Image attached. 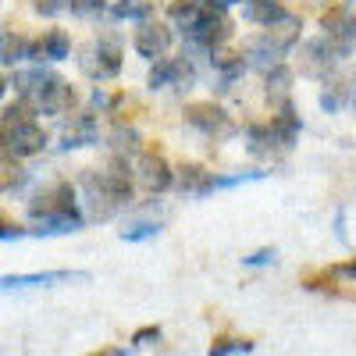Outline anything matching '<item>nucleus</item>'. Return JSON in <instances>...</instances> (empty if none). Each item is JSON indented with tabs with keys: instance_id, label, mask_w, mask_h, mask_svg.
<instances>
[{
	"instance_id": "f257e3e1",
	"label": "nucleus",
	"mask_w": 356,
	"mask_h": 356,
	"mask_svg": "<svg viewBox=\"0 0 356 356\" xmlns=\"http://www.w3.org/2000/svg\"><path fill=\"white\" fill-rule=\"evenodd\" d=\"M29 218L36 221V235H68V232H79L82 228V211L75 203V189L72 182H57L43 193L33 196L29 203Z\"/></svg>"
},
{
	"instance_id": "f03ea898",
	"label": "nucleus",
	"mask_w": 356,
	"mask_h": 356,
	"mask_svg": "<svg viewBox=\"0 0 356 356\" xmlns=\"http://www.w3.org/2000/svg\"><path fill=\"white\" fill-rule=\"evenodd\" d=\"M171 18L196 47H207V50H218L232 36V18L225 15V4H211V0H200L193 8H182Z\"/></svg>"
},
{
	"instance_id": "7ed1b4c3",
	"label": "nucleus",
	"mask_w": 356,
	"mask_h": 356,
	"mask_svg": "<svg viewBox=\"0 0 356 356\" xmlns=\"http://www.w3.org/2000/svg\"><path fill=\"white\" fill-rule=\"evenodd\" d=\"M47 146V132L36 125L33 114H15V118H0V150L11 161L22 157H36Z\"/></svg>"
},
{
	"instance_id": "20e7f679",
	"label": "nucleus",
	"mask_w": 356,
	"mask_h": 356,
	"mask_svg": "<svg viewBox=\"0 0 356 356\" xmlns=\"http://www.w3.org/2000/svg\"><path fill=\"white\" fill-rule=\"evenodd\" d=\"M79 68L93 82H111V79L122 75V47L107 36H100V40H93L89 47L79 50Z\"/></svg>"
},
{
	"instance_id": "39448f33",
	"label": "nucleus",
	"mask_w": 356,
	"mask_h": 356,
	"mask_svg": "<svg viewBox=\"0 0 356 356\" xmlns=\"http://www.w3.org/2000/svg\"><path fill=\"white\" fill-rule=\"evenodd\" d=\"M342 57H346V54H342L339 40H335L332 33H324V36L307 40V43L300 47V72H303L307 79H328V75H335V68H339Z\"/></svg>"
},
{
	"instance_id": "423d86ee",
	"label": "nucleus",
	"mask_w": 356,
	"mask_h": 356,
	"mask_svg": "<svg viewBox=\"0 0 356 356\" xmlns=\"http://www.w3.org/2000/svg\"><path fill=\"white\" fill-rule=\"evenodd\" d=\"M186 122H189L196 132H203L207 139H214V143H225V139H232L235 132H239V125L232 122L228 111H221L218 104H207V100L186 107Z\"/></svg>"
},
{
	"instance_id": "0eeeda50",
	"label": "nucleus",
	"mask_w": 356,
	"mask_h": 356,
	"mask_svg": "<svg viewBox=\"0 0 356 356\" xmlns=\"http://www.w3.org/2000/svg\"><path fill=\"white\" fill-rule=\"evenodd\" d=\"M79 182H82V189H86V203H89V211H93V218H111V214L122 211V207H129L122 196L111 189V182L104 178V171H86Z\"/></svg>"
},
{
	"instance_id": "6e6552de",
	"label": "nucleus",
	"mask_w": 356,
	"mask_h": 356,
	"mask_svg": "<svg viewBox=\"0 0 356 356\" xmlns=\"http://www.w3.org/2000/svg\"><path fill=\"white\" fill-rule=\"evenodd\" d=\"M136 182H139L146 193H164V189H171V186H175V171H171L168 157L157 154V150H143L139 161H136Z\"/></svg>"
},
{
	"instance_id": "1a4fd4ad",
	"label": "nucleus",
	"mask_w": 356,
	"mask_h": 356,
	"mask_svg": "<svg viewBox=\"0 0 356 356\" xmlns=\"http://www.w3.org/2000/svg\"><path fill=\"white\" fill-rule=\"evenodd\" d=\"M193 79H196V68H193V61L182 54V57H157V65L150 68V89H168V86H175V89H182V86H193Z\"/></svg>"
},
{
	"instance_id": "9d476101",
	"label": "nucleus",
	"mask_w": 356,
	"mask_h": 356,
	"mask_svg": "<svg viewBox=\"0 0 356 356\" xmlns=\"http://www.w3.org/2000/svg\"><path fill=\"white\" fill-rule=\"evenodd\" d=\"M171 29L164 25V22H154V18H143L139 22V29H136V40H132V47H136V54L139 57H146V61H157V57H164L168 50H171Z\"/></svg>"
},
{
	"instance_id": "9b49d317",
	"label": "nucleus",
	"mask_w": 356,
	"mask_h": 356,
	"mask_svg": "<svg viewBox=\"0 0 356 356\" xmlns=\"http://www.w3.org/2000/svg\"><path fill=\"white\" fill-rule=\"evenodd\" d=\"M100 143V122L93 111H79L72 114V122L61 129V146L65 150H82V146H97Z\"/></svg>"
},
{
	"instance_id": "f8f14e48",
	"label": "nucleus",
	"mask_w": 356,
	"mask_h": 356,
	"mask_svg": "<svg viewBox=\"0 0 356 356\" xmlns=\"http://www.w3.org/2000/svg\"><path fill=\"white\" fill-rule=\"evenodd\" d=\"M285 54H289V47H285V43H282L275 33H264V36H253V40H246L243 61H246V68H260V72H267L271 65H278Z\"/></svg>"
},
{
	"instance_id": "ddd939ff",
	"label": "nucleus",
	"mask_w": 356,
	"mask_h": 356,
	"mask_svg": "<svg viewBox=\"0 0 356 356\" xmlns=\"http://www.w3.org/2000/svg\"><path fill=\"white\" fill-rule=\"evenodd\" d=\"M75 100H79V97H75V89H72L61 75H57V79H54V82H50L43 93H40L33 104H29V107H33L36 114H68V111L75 107Z\"/></svg>"
},
{
	"instance_id": "4468645a",
	"label": "nucleus",
	"mask_w": 356,
	"mask_h": 356,
	"mask_svg": "<svg viewBox=\"0 0 356 356\" xmlns=\"http://www.w3.org/2000/svg\"><path fill=\"white\" fill-rule=\"evenodd\" d=\"M68 54H72V40L65 29H50V33L29 43V57H36V61H65Z\"/></svg>"
},
{
	"instance_id": "2eb2a0df",
	"label": "nucleus",
	"mask_w": 356,
	"mask_h": 356,
	"mask_svg": "<svg viewBox=\"0 0 356 356\" xmlns=\"http://www.w3.org/2000/svg\"><path fill=\"white\" fill-rule=\"evenodd\" d=\"M246 143H250V154L260 157V161H278L282 154H289L271 125H250L246 129Z\"/></svg>"
},
{
	"instance_id": "dca6fc26",
	"label": "nucleus",
	"mask_w": 356,
	"mask_h": 356,
	"mask_svg": "<svg viewBox=\"0 0 356 356\" xmlns=\"http://www.w3.org/2000/svg\"><path fill=\"white\" fill-rule=\"evenodd\" d=\"M271 129H275V136L282 139V146L285 150H292V143L300 139V114H296V107H292V100L285 97L282 104H278V114L271 118Z\"/></svg>"
},
{
	"instance_id": "f3484780",
	"label": "nucleus",
	"mask_w": 356,
	"mask_h": 356,
	"mask_svg": "<svg viewBox=\"0 0 356 356\" xmlns=\"http://www.w3.org/2000/svg\"><path fill=\"white\" fill-rule=\"evenodd\" d=\"M54 79H57V72H50V68H29V72H18L15 75V89H18V97L25 104H33Z\"/></svg>"
},
{
	"instance_id": "a211bd4d",
	"label": "nucleus",
	"mask_w": 356,
	"mask_h": 356,
	"mask_svg": "<svg viewBox=\"0 0 356 356\" xmlns=\"http://www.w3.org/2000/svg\"><path fill=\"white\" fill-rule=\"evenodd\" d=\"M65 278H86L79 271H43V275H4L0 278V292L8 289H29V285H54V282H65Z\"/></svg>"
},
{
	"instance_id": "6ab92c4d",
	"label": "nucleus",
	"mask_w": 356,
	"mask_h": 356,
	"mask_svg": "<svg viewBox=\"0 0 356 356\" xmlns=\"http://www.w3.org/2000/svg\"><path fill=\"white\" fill-rule=\"evenodd\" d=\"M324 29H328V33L339 40V47H342V54L349 57V54H356V18H349V15H335L332 22L324 18Z\"/></svg>"
},
{
	"instance_id": "aec40b11",
	"label": "nucleus",
	"mask_w": 356,
	"mask_h": 356,
	"mask_svg": "<svg viewBox=\"0 0 356 356\" xmlns=\"http://www.w3.org/2000/svg\"><path fill=\"white\" fill-rule=\"evenodd\" d=\"M175 182L182 193H193V196H207V182H211V171L200 168V164H182L175 175Z\"/></svg>"
},
{
	"instance_id": "412c9836",
	"label": "nucleus",
	"mask_w": 356,
	"mask_h": 356,
	"mask_svg": "<svg viewBox=\"0 0 356 356\" xmlns=\"http://www.w3.org/2000/svg\"><path fill=\"white\" fill-rule=\"evenodd\" d=\"M289 11L282 8V0H246V18L253 25H275L278 18H285Z\"/></svg>"
},
{
	"instance_id": "4be33fe9",
	"label": "nucleus",
	"mask_w": 356,
	"mask_h": 356,
	"mask_svg": "<svg viewBox=\"0 0 356 356\" xmlns=\"http://www.w3.org/2000/svg\"><path fill=\"white\" fill-rule=\"evenodd\" d=\"M289 86H292V68L289 65H271V68H267L264 72V89H267V97H271V100H285L289 97Z\"/></svg>"
},
{
	"instance_id": "5701e85b",
	"label": "nucleus",
	"mask_w": 356,
	"mask_h": 356,
	"mask_svg": "<svg viewBox=\"0 0 356 356\" xmlns=\"http://www.w3.org/2000/svg\"><path fill=\"white\" fill-rule=\"evenodd\" d=\"M29 43H33V40H25L18 33H4V29H0V65L25 61V57H29Z\"/></svg>"
},
{
	"instance_id": "b1692460",
	"label": "nucleus",
	"mask_w": 356,
	"mask_h": 356,
	"mask_svg": "<svg viewBox=\"0 0 356 356\" xmlns=\"http://www.w3.org/2000/svg\"><path fill=\"white\" fill-rule=\"evenodd\" d=\"M111 18L118 22H143V18H154V4L150 0H118V4L111 8Z\"/></svg>"
},
{
	"instance_id": "393cba45",
	"label": "nucleus",
	"mask_w": 356,
	"mask_h": 356,
	"mask_svg": "<svg viewBox=\"0 0 356 356\" xmlns=\"http://www.w3.org/2000/svg\"><path fill=\"white\" fill-rule=\"evenodd\" d=\"M267 171H239V175H211L207 182V193L214 189H232V186H243V182H253V178H264Z\"/></svg>"
},
{
	"instance_id": "a878e982",
	"label": "nucleus",
	"mask_w": 356,
	"mask_h": 356,
	"mask_svg": "<svg viewBox=\"0 0 356 356\" xmlns=\"http://www.w3.org/2000/svg\"><path fill=\"white\" fill-rule=\"evenodd\" d=\"M214 65H218V72H221V79H225V82L239 79V75L246 72L243 54H221V57H214Z\"/></svg>"
},
{
	"instance_id": "bb28decb",
	"label": "nucleus",
	"mask_w": 356,
	"mask_h": 356,
	"mask_svg": "<svg viewBox=\"0 0 356 356\" xmlns=\"http://www.w3.org/2000/svg\"><path fill=\"white\" fill-rule=\"evenodd\" d=\"M257 346L250 339H218L211 342V356H235V353H253Z\"/></svg>"
},
{
	"instance_id": "cd10ccee",
	"label": "nucleus",
	"mask_w": 356,
	"mask_h": 356,
	"mask_svg": "<svg viewBox=\"0 0 356 356\" xmlns=\"http://www.w3.org/2000/svg\"><path fill=\"white\" fill-rule=\"evenodd\" d=\"M25 182V171L15 161H0V193H11Z\"/></svg>"
},
{
	"instance_id": "c85d7f7f",
	"label": "nucleus",
	"mask_w": 356,
	"mask_h": 356,
	"mask_svg": "<svg viewBox=\"0 0 356 356\" xmlns=\"http://www.w3.org/2000/svg\"><path fill=\"white\" fill-rule=\"evenodd\" d=\"M68 11L75 18H100L107 11V0H68Z\"/></svg>"
},
{
	"instance_id": "c756f323",
	"label": "nucleus",
	"mask_w": 356,
	"mask_h": 356,
	"mask_svg": "<svg viewBox=\"0 0 356 356\" xmlns=\"http://www.w3.org/2000/svg\"><path fill=\"white\" fill-rule=\"evenodd\" d=\"M154 235H161V225L157 221H139L132 228H122V239L125 243H143V239H154Z\"/></svg>"
},
{
	"instance_id": "7c9ffc66",
	"label": "nucleus",
	"mask_w": 356,
	"mask_h": 356,
	"mask_svg": "<svg viewBox=\"0 0 356 356\" xmlns=\"http://www.w3.org/2000/svg\"><path fill=\"white\" fill-rule=\"evenodd\" d=\"M33 11L43 15V18H54V15L68 11V0H33Z\"/></svg>"
},
{
	"instance_id": "2f4dec72",
	"label": "nucleus",
	"mask_w": 356,
	"mask_h": 356,
	"mask_svg": "<svg viewBox=\"0 0 356 356\" xmlns=\"http://www.w3.org/2000/svg\"><path fill=\"white\" fill-rule=\"evenodd\" d=\"M157 342H161V328H157V324H150V328H139V332L132 335V346H139V349L157 346Z\"/></svg>"
},
{
	"instance_id": "473e14b6",
	"label": "nucleus",
	"mask_w": 356,
	"mask_h": 356,
	"mask_svg": "<svg viewBox=\"0 0 356 356\" xmlns=\"http://www.w3.org/2000/svg\"><path fill=\"white\" fill-rule=\"evenodd\" d=\"M275 250H257V253H250V257H243V264H250V267H264V264H275Z\"/></svg>"
},
{
	"instance_id": "72a5a7b5",
	"label": "nucleus",
	"mask_w": 356,
	"mask_h": 356,
	"mask_svg": "<svg viewBox=\"0 0 356 356\" xmlns=\"http://www.w3.org/2000/svg\"><path fill=\"white\" fill-rule=\"evenodd\" d=\"M328 278H349V282H356V260L339 264V267H328Z\"/></svg>"
},
{
	"instance_id": "f704fd0d",
	"label": "nucleus",
	"mask_w": 356,
	"mask_h": 356,
	"mask_svg": "<svg viewBox=\"0 0 356 356\" xmlns=\"http://www.w3.org/2000/svg\"><path fill=\"white\" fill-rule=\"evenodd\" d=\"M342 86H346V107L356 114V72L353 75H342Z\"/></svg>"
},
{
	"instance_id": "c9c22d12",
	"label": "nucleus",
	"mask_w": 356,
	"mask_h": 356,
	"mask_svg": "<svg viewBox=\"0 0 356 356\" xmlns=\"http://www.w3.org/2000/svg\"><path fill=\"white\" fill-rule=\"evenodd\" d=\"M193 4H200V0H164V8H168V15H178L182 8H193Z\"/></svg>"
},
{
	"instance_id": "e433bc0d",
	"label": "nucleus",
	"mask_w": 356,
	"mask_h": 356,
	"mask_svg": "<svg viewBox=\"0 0 356 356\" xmlns=\"http://www.w3.org/2000/svg\"><path fill=\"white\" fill-rule=\"evenodd\" d=\"M4 93H8V79L0 75V100H4Z\"/></svg>"
},
{
	"instance_id": "4c0bfd02",
	"label": "nucleus",
	"mask_w": 356,
	"mask_h": 356,
	"mask_svg": "<svg viewBox=\"0 0 356 356\" xmlns=\"http://www.w3.org/2000/svg\"><path fill=\"white\" fill-rule=\"evenodd\" d=\"M218 4H239V0H218Z\"/></svg>"
},
{
	"instance_id": "58836bf2",
	"label": "nucleus",
	"mask_w": 356,
	"mask_h": 356,
	"mask_svg": "<svg viewBox=\"0 0 356 356\" xmlns=\"http://www.w3.org/2000/svg\"><path fill=\"white\" fill-rule=\"evenodd\" d=\"M307 4H328V0H307Z\"/></svg>"
}]
</instances>
